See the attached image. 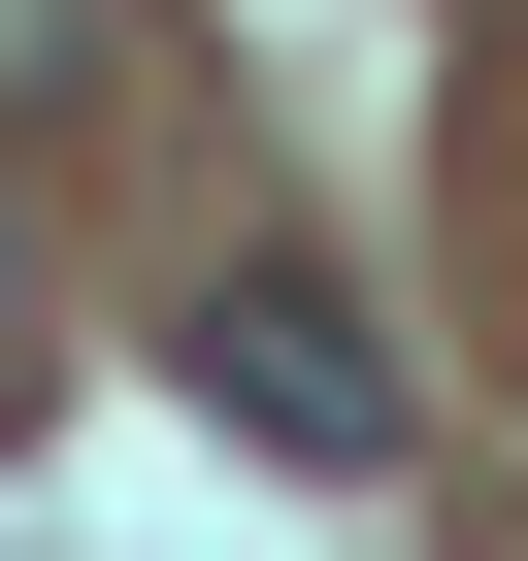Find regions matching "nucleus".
Listing matches in <instances>:
<instances>
[{
    "mask_svg": "<svg viewBox=\"0 0 528 561\" xmlns=\"http://www.w3.org/2000/svg\"><path fill=\"white\" fill-rule=\"evenodd\" d=\"M198 430H264L298 495H364L397 462V331L331 298V264H198Z\"/></svg>",
    "mask_w": 528,
    "mask_h": 561,
    "instance_id": "nucleus-1",
    "label": "nucleus"
},
{
    "mask_svg": "<svg viewBox=\"0 0 528 561\" xmlns=\"http://www.w3.org/2000/svg\"><path fill=\"white\" fill-rule=\"evenodd\" d=\"M0 100H133V0H0Z\"/></svg>",
    "mask_w": 528,
    "mask_h": 561,
    "instance_id": "nucleus-2",
    "label": "nucleus"
},
{
    "mask_svg": "<svg viewBox=\"0 0 528 561\" xmlns=\"http://www.w3.org/2000/svg\"><path fill=\"white\" fill-rule=\"evenodd\" d=\"M0 397H34V231H0Z\"/></svg>",
    "mask_w": 528,
    "mask_h": 561,
    "instance_id": "nucleus-3",
    "label": "nucleus"
}]
</instances>
